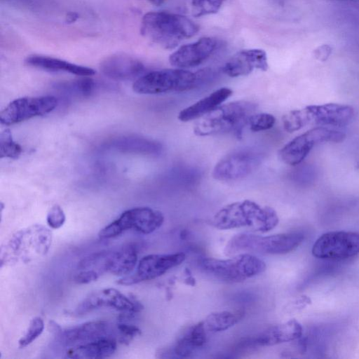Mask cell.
<instances>
[{"mask_svg": "<svg viewBox=\"0 0 359 359\" xmlns=\"http://www.w3.org/2000/svg\"><path fill=\"white\" fill-rule=\"evenodd\" d=\"M279 218L271 207L243 200L228 204L219 210L211 219V225L220 230L245 228L266 233L278 224Z\"/></svg>", "mask_w": 359, "mask_h": 359, "instance_id": "1", "label": "cell"}, {"mask_svg": "<svg viewBox=\"0 0 359 359\" xmlns=\"http://www.w3.org/2000/svg\"><path fill=\"white\" fill-rule=\"evenodd\" d=\"M198 30V25L187 17L165 11L146 13L140 26V33L144 38L165 49L177 47Z\"/></svg>", "mask_w": 359, "mask_h": 359, "instance_id": "2", "label": "cell"}, {"mask_svg": "<svg viewBox=\"0 0 359 359\" xmlns=\"http://www.w3.org/2000/svg\"><path fill=\"white\" fill-rule=\"evenodd\" d=\"M257 108L256 103L246 100L221 104L198 118L194 133L200 137L233 133L241 138L243 128Z\"/></svg>", "mask_w": 359, "mask_h": 359, "instance_id": "3", "label": "cell"}, {"mask_svg": "<svg viewBox=\"0 0 359 359\" xmlns=\"http://www.w3.org/2000/svg\"><path fill=\"white\" fill-rule=\"evenodd\" d=\"M212 77L210 69L196 72L180 68L161 69L140 76L133 84V90L144 95L184 92L201 86Z\"/></svg>", "mask_w": 359, "mask_h": 359, "instance_id": "4", "label": "cell"}, {"mask_svg": "<svg viewBox=\"0 0 359 359\" xmlns=\"http://www.w3.org/2000/svg\"><path fill=\"white\" fill-rule=\"evenodd\" d=\"M51 231L41 224H33L13 233L1 248V266L28 263L49 251Z\"/></svg>", "mask_w": 359, "mask_h": 359, "instance_id": "5", "label": "cell"}, {"mask_svg": "<svg viewBox=\"0 0 359 359\" xmlns=\"http://www.w3.org/2000/svg\"><path fill=\"white\" fill-rule=\"evenodd\" d=\"M299 232H290L260 236L241 233L233 236L226 245L224 252L228 256L241 253L283 255L295 250L304 241Z\"/></svg>", "mask_w": 359, "mask_h": 359, "instance_id": "6", "label": "cell"}, {"mask_svg": "<svg viewBox=\"0 0 359 359\" xmlns=\"http://www.w3.org/2000/svg\"><path fill=\"white\" fill-rule=\"evenodd\" d=\"M200 266L207 273L227 283L243 282L262 273L266 267L263 260L248 253L226 259L203 258Z\"/></svg>", "mask_w": 359, "mask_h": 359, "instance_id": "7", "label": "cell"}, {"mask_svg": "<svg viewBox=\"0 0 359 359\" xmlns=\"http://www.w3.org/2000/svg\"><path fill=\"white\" fill-rule=\"evenodd\" d=\"M164 222L163 213L149 207H137L123 212L116 219L102 228L98 236L109 239L133 229L142 234H149L159 229Z\"/></svg>", "mask_w": 359, "mask_h": 359, "instance_id": "8", "label": "cell"}, {"mask_svg": "<svg viewBox=\"0 0 359 359\" xmlns=\"http://www.w3.org/2000/svg\"><path fill=\"white\" fill-rule=\"evenodd\" d=\"M346 135L325 127H316L294 137L279 151L281 160L290 165H297L308 156L313 147L323 142H343Z\"/></svg>", "mask_w": 359, "mask_h": 359, "instance_id": "9", "label": "cell"}, {"mask_svg": "<svg viewBox=\"0 0 359 359\" xmlns=\"http://www.w3.org/2000/svg\"><path fill=\"white\" fill-rule=\"evenodd\" d=\"M264 157L262 153L252 149L233 151L224 156L215 165L212 177L224 182L243 179L258 169Z\"/></svg>", "mask_w": 359, "mask_h": 359, "instance_id": "10", "label": "cell"}, {"mask_svg": "<svg viewBox=\"0 0 359 359\" xmlns=\"http://www.w3.org/2000/svg\"><path fill=\"white\" fill-rule=\"evenodd\" d=\"M313 256L326 259H345L359 254V233L336 231L322 234L314 243Z\"/></svg>", "mask_w": 359, "mask_h": 359, "instance_id": "11", "label": "cell"}, {"mask_svg": "<svg viewBox=\"0 0 359 359\" xmlns=\"http://www.w3.org/2000/svg\"><path fill=\"white\" fill-rule=\"evenodd\" d=\"M57 105L53 96L24 97L9 103L0 113L1 123L14 125L36 116L46 115Z\"/></svg>", "mask_w": 359, "mask_h": 359, "instance_id": "12", "label": "cell"}, {"mask_svg": "<svg viewBox=\"0 0 359 359\" xmlns=\"http://www.w3.org/2000/svg\"><path fill=\"white\" fill-rule=\"evenodd\" d=\"M185 259L186 255L182 252L146 255L139 261L134 274L120 278L117 283L123 285H131L142 281L155 279L169 270L180 265Z\"/></svg>", "mask_w": 359, "mask_h": 359, "instance_id": "13", "label": "cell"}, {"mask_svg": "<svg viewBox=\"0 0 359 359\" xmlns=\"http://www.w3.org/2000/svg\"><path fill=\"white\" fill-rule=\"evenodd\" d=\"M110 307L123 313H136L143 305L133 296L128 297L115 288H105L86 297L75 309L74 316H82L95 309Z\"/></svg>", "mask_w": 359, "mask_h": 359, "instance_id": "14", "label": "cell"}, {"mask_svg": "<svg viewBox=\"0 0 359 359\" xmlns=\"http://www.w3.org/2000/svg\"><path fill=\"white\" fill-rule=\"evenodd\" d=\"M50 326L57 334L60 341L69 346L80 345L102 338H115L117 330L113 329L111 325L105 320L89 321L65 330H62L53 321Z\"/></svg>", "mask_w": 359, "mask_h": 359, "instance_id": "15", "label": "cell"}, {"mask_svg": "<svg viewBox=\"0 0 359 359\" xmlns=\"http://www.w3.org/2000/svg\"><path fill=\"white\" fill-rule=\"evenodd\" d=\"M218 47V41L212 37H203L196 41L180 46L169 57L173 67L180 69L194 67L208 59Z\"/></svg>", "mask_w": 359, "mask_h": 359, "instance_id": "16", "label": "cell"}, {"mask_svg": "<svg viewBox=\"0 0 359 359\" xmlns=\"http://www.w3.org/2000/svg\"><path fill=\"white\" fill-rule=\"evenodd\" d=\"M267 55L262 49L242 50L232 55L224 64L222 72L230 77L246 76L254 69L266 71Z\"/></svg>", "mask_w": 359, "mask_h": 359, "instance_id": "17", "label": "cell"}, {"mask_svg": "<svg viewBox=\"0 0 359 359\" xmlns=\"http://www.w3.org/2000/svg\"><path fill=\"white\" fill-rule=\"evenodd\" d=\"M310 123L343 127L348 125L354 116V109L346 104L336 103L310 105L306 107Z\"/></svg>", "mask_w": 359, "mask_h": 359, "instance_id": "18", "label": "cell"}, {"mask_svg": "<svg viewBox=\"0 0 359 359\" xmlns=\"http://www.w3.org/2000/svg\"><path fill=\"white\" fill-rule=\"evenodd\" d=\"M100 69L109 79L127 81L141 75L144 70V66L139 60L128 55L114 54L101 62Z\"/></svg>", "mask_w": 359, "mask_h": 359, "instance_id": "19", "label": "cell"}, {"mask_svg": "<svg viewBox=\"0 0 359 359\" xmlns=\"http://www.w3.org/2000/svg\"><path fill=\"white\" fill-rule=\"evenodd\" d=\"M302 325L294 319L269 327L244 344L251 346H270L294 341L302 335Z\"/></svg>", "mask_w": 359, "mask_h": 359, "instance_id": "20", "label": "cell"}, {"mask_svg": "<svg viewBox=\"0 0 359 359\" xmlns=\"http://www.w3.org/2000/svg\"><path fill=\"white\" fill-rule=\"evenodd\" d=\"M232 93L233 91L229 88H220L183 109L178 114V119L182 122H187L199 118L221 105Z\"/></svg>", "mask_w": 359, "mask_h": 359, "instance_id": "21", "label": "cell"}, {"mask_svg": "<svg viewBox=\"0 0 359 359\" xmlns=\"http://www.w3.org/2000/svg\"><path fill=\"white\" fill-rule=\"evenodd\" d=\"M25 63L45 71L64 72L80 76H91L95 74V71L92 68L48 56L30 55L25 60Z\"/></svg>", "mask_w": 359, "mask_h": 359, "instance_id": "22", "label": "cell"}, {"mask_svg": "<svg viewBox=\"0 0 359 359\" xmlns=\"http://www.w3.org/2000/svg\"><path fill=\"white\" fill-rule=\"evenodd\" d=\"M117 348L115 338L107 337L69 348L66 355L70 358H104L113 355Z\"/></svg>", "mask_w": 359, "mask_h": 359, "instance_id": "23", "label": "cell"}, {"mask_svg": "<svg viewBox=\"0 0 359 359\" xmlns=\"http://www.w3.org/2000/svg\"><path fill=\"white\" fill-rule=\"evenodd\" d=\"M207 331L201 321L189 328L175 342L172 351L180 358H187L203 347L207 341Z\"/></svg>", "mask_w": 359, "mask_h": 359, "instance_id": "24", "label": "cell"}, {"mask_svg": "<svg viewBox=\"0 0 359 359\" xmlns=\"http://www.w3.org/2000/svg\"><path fill=\"white\" fill-rule=\"evenodd\" d=\"M112 147L122 152L144 155H159L163 147L159 142L142 137H123L116 140Z\"/></svg>", "mask_w": 359, "mask_h": 359, "instance_id": "25", "label": "cell"}, {"mask_svg": "<svg viewBox=\"0 0 359 359\" xmlns=\"http://www.w3.org/2000/svg\"><path fill=\"white\" fill-rule=\"evenodd\" d=\"M137 252L135 247L130 246L118 251L112 250L108 273L116 276L129 274L135 267Z\"/></svg>", "mask_w": 359, "mask_h": 359, "instance_id": "26", "label": "cell"}, {"mask_svg": "<svg viewBox=\"0 0 359 359\" xmlns=\"http://www.w3.org/2000/svg\"><path fill=\"white\" fill-rule=\"evenodd\" d=\"M245 316L243 310L220 311L210 313L203 321L207 332L225 331L237 324Z\"/></svg>", "mask_w": 359, "mask_h": 359, "instance_id": "27", "label": "cell"}, {"mask_svg": "<svg viewBox=\"0 0 359 359\" xmlns=\"http://www.w3.org/2000/svg\"><path fill=\"white\" fill-rule=\"evenodd\" d=\"M58 88L76 95L86 97L94 92L96 88V82L88 76H83L81 79L61 83L58 85Z\"/></svg>", "mask_w": 359, "mask_h": 359, "instance_id": "28", "label": "cell"}, {"mask_svg": "<svg viewBox=\"0 0 359 359\" xmlns=\"http://www.w3.org/2000/svg\"><path fill=\"white\" fill-rule=\"evenodd\" d=\"M310 123L306 107L292 110L283 116L284 129L288 133H293Z\"/></svg>", "mask_w": 359, "mask_h": 359, "instance_id": "29", "label": "cell"}, {"mask_svg": "<svg viewBox=\"0 0 359 359\" xmlns=\"http://www.w3.org/2000/svg\"><path fill=\"white\" fill-rule=\"evenodd\" d=\"M226 0H188L191 14L199 18L217 13Z\"/></svg>", "mask_w": 359, "mask_h": 359, "instance_id": "30", "label": "cell"}, {"mask_svg": "<svg viewBox=\"0 0 359 359\" xmlns=\"http://www.w3.org/2000/svg\"><path fill=\"white\" fill-rule=\"evenodd\" d=\"M21 146L15 142L9 129H5L0 135V157L18 158L22 153Z\"/></svg>", "mask_w": 359, "mask_h": 359, "instance_id": "31", "label": "cell"}, {"mask_svg": "<svg viewBox=\"0 0 359 359\" xmlns=\"http://www.w3.org/2000/svg\"><path fill=\"white\" fill-rule=\"evenodd\" d=\"M43 330L44 323L43 319L39 316L32 318L26 333L18 341L19 347L25 348L32 344L41 334Z\"/></svg>", "mask_w": 359, "mask_h": 359, "instance_id": "32", "label": "cell"}, {"mask_svg": "<svg viewBox=\"0 0 359 359\" xmlns=\"http://www.w3.org/2000/svg\"><path fill=\"white\" fill-rule=\"evenodd\" d=\"M276 123L275 117L268 113L254 114L249 120L250 130L253 132L266 130L272 128Z\"/></svg>", "mask_w": 359, "mask_h": 359, "instance_id": "33", "label": "cell"}, {"mask_svg": "<svg viewBox=\"0 0 359 359\" xmlns=\"http://www.w3.org/2000/svg\"><path fill=\"white\" fill-rule=\"evenodd\" d=\"M65 219V214L62 208L58 205H53L49 210L46 217L47 224L50 228L54 229L62 226Z\"/></svg>", "mask_w": 359, "mask_h": 359, "instance_id": "34", "label": "cell"}, {"mask_svg": "<svg viewBox=\"0 0 359 359\" xmlns=\"http://www.w3.org/2000/svg\"><path fill=\"white\" fill-rule=\"evenodd\" d=\"M118 340L128 344L134 337L141 334V330L135 325L120 323L116 325Z\"/></svg>", "mask_w": 359, "mask_h": 359, "instance_id": "35", "label": "cell"}, {"mask_svg": "<svg viewBox=\"0 0 359 359\" xmlns=\"http://www.w3.org/2000/svg\"><path fill=\"white\" fill-rule=\"evenodd\" d=\"M100 276L92 270H77L74 273L73 280L76 284H88L98 279Z\"/></svg>", "mask_w": 359, "mask_h": 359, "instance_id": "36", "label": "cell"}, {"mask_svg": "<svg viewBox=\"0 0 359 359\" xmlns=\"http://www.w3.org/2000/svg\"><path fill=\"white\" fill-rule=\"evenodd\" d=\"M331 53L332 48L327 44L321 45L313 51L315 57L322 62L326 61Z\"/></svg>", "mask_w": 359, "mask_h": 359, "instance_id": "37", "label": "cell"}, {"mask_svg": "<svg viewBox=\"0 0 359 359\" xmlns=\"http://www.w3.org/2000/svg\"><path fill=\"white\" fill-rule=\"evenodd\" d=\"M79 18V15L75 12H69L66 15V22L72 23L76 21Z\"/></svg>", "mask_w": 359, "mask_h": 359, "instance_id": "38", "label": "cell"}, {"mask_svg": "<svg viewBox=\"0 0 359 359\" xmlns=\"http://www.w3.org/2000/svg\"><path fill=\"white\" fill-rule=\"evenodd\" d=\"M147 1L154 6H159L163 4L165 0H147Z\"/></svg>", "mask_w": 359, "mask_h": 359, "instance_id": "39", "label": "cell"}]
</instances>
